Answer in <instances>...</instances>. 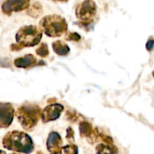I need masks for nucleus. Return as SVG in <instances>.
Returning <instances> with one entry per match:
<instances>
[{
    "label": "nucleus",
    "mask_w": 154,
    "mask_h": 154,
    "mask_svg": "<svg viewBox=\"0 0 154 154\" xmlns=\"http://www.w3.org/2000/svg\"><path fill=\"white\" fill-rule=\"evenodd\" d=\"M30 2L26 0H8L2 5V11L6 15H11L13 12L23 11L29 7Z\"/></svg>",
    "instance_id": "nucleus-8"
},
{
    "label": "nucleus",
    "mask_w": 154,
    "mask_h": 154,
    "mask_svg": "<svg viewBox=\"0 0 154 154\" xmlns=\"http://www.w3.org/2000/svg\"><path fill=\"white\" fill-rule=\"evenodd\" d=\"M42 14V5L39 2H35L34 4L29 5L28 8V11H27V14L29 16L35 18L40 16Z\"/></svg>",
    "instance_id": "nucleus-14"
},
{
    "label": "nucleus",
    "mask_w": 154,
    "mask_h": 154,
    "mask_svg": "<svg viewBox=\"0 0 154 154\" xmlns=\"http://www.w3.org/2000/svg\"><path fill=\"white\" fill-rule=\"evenodd\" d=\"M51 154H78V147L75 144H69L61 147L60 150Z\"/></svg>",
    "instance_id": "nucleus-15"
},
{
    "label": "nucleus",
    "mask_w": 154,
    "mask_h": 154,
    "mask_svg": "<svg viewBox=\"0 0 154 154\" xmlns=\"http://www.w3.org/2000/svg\"><path fill=\"white\" fill-rule=\"evenodd\" d=\"M63 110H64V107L61 104H51L44 108V110L41 113V119L44 123L54 121L60 118Z\"/></svg>",
    "instance_id": "nucleus-7"
},
{
    "label": "nucleus",
    "mask_w": 154,
    "mask_h": 154,
    "mask_svg": "<svg viewBox=\"0 0 154 154\" xmlns=\"http://www.w3.org/2000/svg\"><path fill=\"white\" fill-rule=\"evenodd\" d=\"M42 38V32L35 25L23 26L20 27L15 35L17 44L21 48L34 47L40 43Z\"/></svg>",
    "instance_id": "nucleus-4"
},
{
    "label": "nucleus",
    "mask_w": 154,
    "mask_h": 154,
    "mask_svg": "<svg viewBox=\"0 0 154 154\" xmlns=\"http://www.w3.org/2000/svg\"><path fill=\"white\" fill-rule=\"evenodd\" d=\"M14 109L11 103L0 102V128L7 129L12 123L14 117Z\"/></svg>",
    "instance_id": "nucleus-6"
},
{
    "label": "nucleus",
    "mask_w": 154,
    "mask_h": 154,
    "mask_svg": "<svg viewBox=\"0 0 154 154\" xmlns=\"http://www.w3.org/2000/svg\"><path fill=\"white\" fill-rule=\"evenodd\" d=\"M14 64L16 67L22 68V69H27L31 66L40 65V63H37V60L32 54H26L23 57H18L15 59L14 61Z\"/></svg>",
    "instance_id": "nucleus-10"
},
{
    "label": "nucleus",
    "mask_w": 154,
    "mask_h": 154,
    "mask_svg": "<svg viewBox=\"0 0 154 154\" xmlns=\"http://www.w3.org/2000/svg\"><path fill=\"white\" fill-rule=\"evenodd\" d=\"M96 152L97 154H117L118 149L114 144H108L101 143L96 147Z\"/></svg>",
    "instance_id": "nucleus-12"
},
{
    "label": "nucleus",
    "mask_w": 154,
    "mask_h": 154,
    "mask_svg": "<svg viewBox=\"0 0 154 154\" xmlns=\"http://www.w3.org/2000/svg\"><path fill=\"white\" fill-rule=\"evenodd\" d=\"M96 4L93 1H84L75 8L77 18L84 24H89L93 20L96 14Z\"/></svg>",
    "instance_id": "nucleus-5"
},
{
    "label": "nucleus",
    "mask_w": 154,
    "mask_h": 154,
    "mask_svg": "<svg viewBox=\"0 0 154 154\" xmlns=\"http://www.w3.org/2000/svg\"><path fill=\"white\" fill-rule=\"evenodd\" d=\"M2 146L12 151L29 154L34 150L35 144L27 133L20 131H11L6 134L2 139Z\"/></svg>",
    "instance_id": "nucleus-1"
},
{
    "label": "nucleus",
    "mask_w": 154,
    "mask_h": 154,
    "mask_svg": "<svg viewBox=\"0 0 154 154\" xmlns=\"http://www.w3.org/2000/svg\"><path fill=\"white\" fill-rule=\"evenodd\" d=\"M52 48L54 53L61 57L67 56L70 52V48H69V45L61 40L53 42Z\"/></svg>",
    "instance_id": "nucleus-11"
},
{
    "label": "nucleus",
    "mask_w": 154,
    "mask_h": 154,
    "mask_svg": "<svg viewBox=\"0 0 154 154\" xmlns=\"http://www.w3.org/2000/svg\"><path fill=\"white\" fill-rule=\"evenodd\" d=\"M66 117H67V120H69V121H71V122H76L77 120H78V115H77L76 113H72L71 112V111H67V113H66Z\"/></svg>",
    "instance_id": "nucleus-19"
},
{
    "label": "nucleus",
    "mask_w": 154,
    "mask_h": 154,
    "mask_svg": "<svg viewBox=\"0 0 154 154\" xmlns=\"http://www.w3.org/2000/svg\"><path fill=\"white\" fill-rule=\"evenodd\" d=\"M63 144L61 136L57 132H51L48 135L47 140V149L51 153H54L60 150Z\"/></svg>",
    "instance_id": "nucleus-9"
},
{
    "label": "nucleus",
    "mask_w": 154,
    "mask_h": 154,
    "mask_svg": "<svg viewBox=\"0 0 154 154\" xmlns=\"http://www.w3.org/2000/svg\"><path fill=\"white\" fill-rule=\"evenodd\" d=\"M11 154H17V153H11Z\"/></svg>",
    "instance_id": "nucleus-24"
},
{
    "label": "nucleus",
    "mask_w": 154,
    "mask_h": 154,
    "mask_svg": "<svg viewBox=\"0 0 154 154\" xmlns=\"http://www.w3.org/2000/svg\"><path fill=\"white\" fill-rule=\"evenodd\" d=\"M42 33L51 38L63 36L68 30V24L63 17L58 14H50L44 17L39 22Z\"/></svg>",
    "instance_id": "nucleus-2"
},
{
    "label": "nucleus",
    "mask_w": 154,
    "mask_h": 154,
    "mask_svg": "<svg viewBox=\"0 0 154 154\" xmlns=\"http://www.w3.org/2000/svg\"><path fill=\"white\" fill-rule=\"evenodd\" d=\"M146 48L148 51H151L153 48V40L150 38V40L147 41V44H146Z\"/></svg>",
    "instance_id": "nucleus-20"
},
{
    "label": "nucleus",
    "mask_w": 154,
    "mask_h": 154,
    "mask_svg": "<svg viewBox=\"0 0 154 154\" xmlns=\"http://www.w3.org/2000/svg\"><path fill=\"white\" fill-rule=\"evenodd\" d=\"M0 154H6V153H5V152L4 151V150H0Z\"/></svg>",
    "instance_id": "nucleus-22"
},
{
    "label": "nucleus",
    "mask_w": 154,
    "mask_h": 154,
    "mask_svg": "<svg viewBox=\"0 0 154 154\" xmlns=\"http://www.w3.org/2000/svg\"><path fill=\"white\" fill-rule=\"evenodd\" d=\"M74 135H75V132H74V130L72 129V127H69L66 130V139L68 140L70 142H74L75 141V137H74Z\"/></svg>",
    "instance_id": "nucleus-18"
},
{
    "label": "nucleus",
    "mask_w": 154,
    "mask_h": 154,
    "mask_svg": "<svg viewBox=\"0 0 154 154\" xmlns=\"http://www.w3.org/2000/svg\"><path fill=\"white\" fill-rule=\"evenodd\" d=\"M41 113L42 111L38 105L25 104L17 110L16 116L23 129L29 132L35 127L40 120Z\"/></svg>",
    "instance_id": "nucleus-3"
},
{
    "label": "nucleus",
    "mask_w": 154,
    "mask_h": 154,
    "mask_svg": "<svg viewBox=\"0 0 154 154\" xmlns=\"http://www.w3.org/2000/svg\"><path fill=\"white\" fill-rule=\"evenodd\" d=\"M35 53L38 56H39L42 58H45V57H48V54H49V50H48V45L45 43L41 44L40 46L36 49Z\"/></svg>",
    "instance_id": "nucleus-16"
},
{
    "label": "nucleus",
    "mask_w": 154,
    "mask_h": 154,
    "mask_svg": "<svg viewBox=\"0 0 154 154\" xmlns=\"http://www.w3.org/2000/svg\"><path fill=\"white\" fill-rule=\"evenodd\" d=\"M23 49V48H21L20 45H18L17 44H12L11 46V50L12 51H20V50Z\"/></svg>",
    "instance_id": "nucleus-21"
},
{
    "label": "nucleus",
    "mask_w": 154,
    "mask_h": 154,
    "mask_svg": "<svg viewBox=\"0 0 154 154\" xmlns=\"http://www.w3.org/2000/svg\"><path fill=\"white\" fill-rule=\"evenodd\" d=\"M37 154H44V153H42V151H38V152H37Z\"/></svg>",
    "instance_id": "nucleus-23"
},
{
    "label": "nucleus",
    "mask_w": 154,
    "mask_h": 154,
    "mask_svg": "<svg viewBox=\"0 0 154 154\" xmlns=\"http://www.w3.org/2000/svg\"><path fill=\"white\" fill-rule=\"evenodd\" d=\"M94 129L93 126L90 123L87 121H82L79 125L80 136L82 138H87L88 139L93 134Z\"/></svg>",
    "instance_id": "nucleus-13"
},
{
    "label": "nucleus",
    "mask_w": 154,
    "mask_h": 154,
    "mask_svg": "<svg viewBox=\"0 0 154 154\" xmlns=\"http://www.w3.org/2000/svg\"><path fill=\"white\" fill-rule=\"evenodd\" d=\"M65 38L67 41H74V42H78L81 40V37L78 33L77 32H69L66 35Z\"/></svg>",
    "instance_id": "nucleus-17"
}]
</instances>
